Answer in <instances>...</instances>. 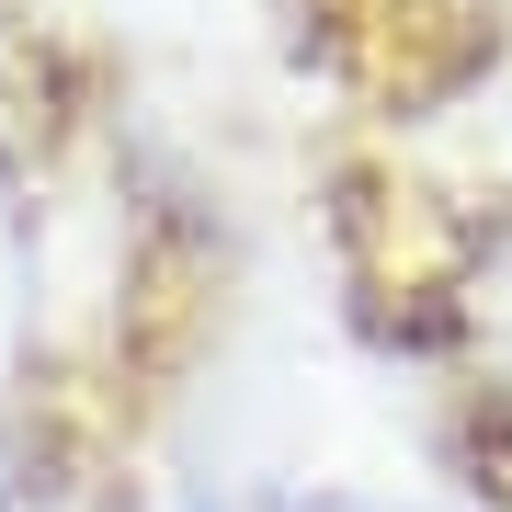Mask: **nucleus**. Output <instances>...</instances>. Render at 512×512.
<instances>
[{"instance_id":"f257e3e1","label":"nucleus","mask_w":512,"mask_h":512,"mask_svg":"<svg viewBox=\"0 0 512 512\" xmlns=\"http://www.w3.org/2000/svg\"><path fill=\"white\" fill-rule=\"evenodd\" d=\"M183 512H228V501H217V490H183Z\"/></svg>"},{"instance_id":"f03ea898","label":"nucleus","mask_w":512,"mask_h":512,"mask_svg":"<svg viewBox=\"0 0 512 512\" xmlns=\"http://www.w3.org/2000/svg\"><path fill=\"white\" fill-rule=\"evenodd\" d=\"M501 330H512V251H501Z\"/></svg>"}]
</instances>
